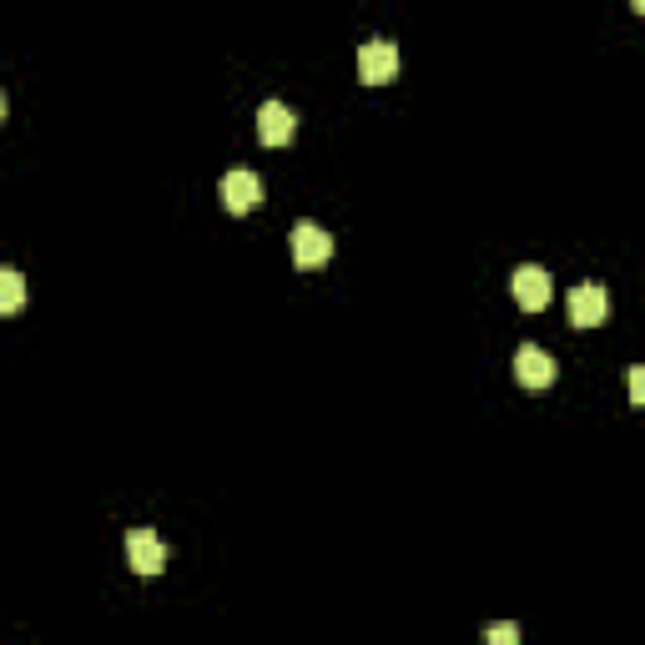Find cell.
<instances>
[{
    "label": "cell",
    "instance_id": "obj_5",
    "mask_svg": "<svg viewBox=\"0 0 645 645\" xmlns=\"http://www.w3.org/2000/svg\"><path fill=\"white\" fill-rule=\"evenodd\" d=\"M358 76L369 81V86H383V81L398 76V51L394 40H369L363 51H358Z\"/></svg>",
    "mask_w": 645,
    "mask_h": 645
},
{
    "label": "cell",
    "instance_id": "obj_10",
    "mask_svg": "<svg viewBox=\"0 0 645 645\" xmlns=\"http://www.w3.org/2000/svg\"><path fill=\"white\" fill-rule=\"evenodd\" d=\"M485 641L489 645H514V641H519V631H514V625H489Z\"/></svg>",
    "mask_w": 645,
    "mask_h": 645
},
{
    "label": "cell",
    "instance_id": "obj_3",
    "mask_svg": "<svg viewBox=\"0 0 645 645\" xmlns=\"http://www.w3.org/2000/svg\"><path fill=\"white\" fill-rule=\"evenodd\" d=\"M127 565L136 575H162L167 570V545H162L157 529H132L127 535Z\"/></svg>",
    "mask_w": 645,
    "mask_h": 645
},
{
    "label": "cell",
    "instance_id": "obj_9",
    "mask_svg": "<svg viewBox=\"0 0 645 645\" xmlns=\"http://www.w3.org/2000/svg\"><path fill=\"white\" fill-rule=\"evenodd\" d=\"M26 308V277L15 273V267H0V313L11 318Z\"/></svg>",
    "mask_w": 645,
    "mask_h": 645
},
{
    "label": "cell",
    "instance_id": "obj_8",
    "mask_svg": "<svg viewBox=\"0 0 645 645\" xmlns=\"http://www.w3.org/2000/svg\"><path fill=\"white\" fill-rule=\"evenodd\" d=\"M292 132H298V117H292L283 101H267L263 111H258V142H263V146L292 142Z\"/></svg>",
    "mask_w": 645,
    "mask_h": 645
},
{
    "label": "cell",
    "instance_id": "obj_1",
    "mask_svg": "<svg viewBox=\"0 0 645 645\" xmlns=\"http://www.w3.org/2000/svg\"><path fill=\"white\" fill-rule=\"evenodd\" d=\"M510 288H514V303L525 308V313H540V308H550V298H554V288H550V273H545V267H535V263L514 267Z\"/></svg>",
    "mask_w": 645,
    "mask_h": 645
},
{
    "label": "cell",
    "instance_id": "obj_2",
    "mask_svg": "<svg viewBox=\"0 0 645 645\" xmlns=\"http://www.w3.org/2000/svg\"><path fill=\"white\" fill-rule=\"evenodd\" d=\"M606 318H610V292L600 288V283L570 288V323H575V329H600Z\"/></svg>",
    "mask_w": 645,
    "mask_h": 645
},
{
    "label": "cell",
    "instance_id": "obj_4",
    "mask_svg": "<svg viewBox=\"0 0 645 645\" xmlns=\"http://www.w3.org/2000/svg\"><path fill=\"white\" fill-rule=\"evenodd\" d=\"M333 258V238L318 223H298L292 227V263L298 267H323Z\"/></svg>",
    "mask_w": 645,
    "mask_h": 645
},
{
    "label": "cell",
    "instance_id": "obj_11",
    "mask_svg": "<svg viewBox=\"0 0 645 645\" xmlns=\"http://www.w3.org/2000/svg\"><path fill=\"white\" fill-rule=\"evenodd\" d=\"M631 404L645 408V373L641 369H631Z\"/></svg>",
    "mask_w": 645,
    "mask_h": 645
},
{
    "label": "cell",
    "instance_id": "obj_7",
    "mask_svg": "<svg viewBox=\"0 0 645 645\" xmlns=\"http://www.w3.org/2000/svg\"><path fill=\"white\" fill-rule=\"evenodd\" d=\"M514 379L525 383V389H550L554 383V358L535 343H525L519 354H514Z\"/></svg>",
    "mask_w": 645,
    "mask_h": 645
},
{
    "label": "cell",
    "instance_id": "obj_12",
    "mask_svg": "<svg viewBox=\"0 0 645 645\" xmlns=\"http://www.w3.org/2000/svg\"><path fill=\"white\" fill-rule=\"evenodd\" d=\"M0 121H5V92H0Z\"/></svg>",
    "mask_w": 645,
    "mask_h": 645
},
{
    "label": "cell",
    "instance_id": "obj_13",
    "mask_svg": "<svg viewBox=\"0 0 645 645\" xmlns=\"http://www.w3.org/2000/svg\"><path fill=\"white\" fill-rule=\"evenodd\" d=\"M631 5H635V11H645V0H631Z\"/></svg>",
    "mask_w": 645,
    "mask_h": 645
},
{
    "label": "cell",
    "instance_id": "obj_6",
    "mask_svg": "<svg viewBox=\"0 0 645 645\" xmlns=\"http://www.w3.org/2000/svg\"><path fill=\"white\" fill-rule=\"evenodd\" d=\"M263 202V182H258V171H227L223 177V207L227 212H252Z\"/></svg>",
    "mask_w": 645,
    "mask_h": 645
}]
</instances>
